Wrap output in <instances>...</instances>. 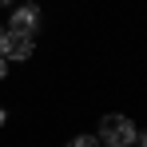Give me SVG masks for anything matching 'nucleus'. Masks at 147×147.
Returning <instances> with one entry per match:
<instances>
[{
    "label": "nucleus",
    "instance_id": "2",
    "mask_svg": "<svg viewBox=\"0 0 147 147\" xmlns=\"http://www.w3.org/2000/svg\"><path fill=\"white\" fill-rule=\"evenodd\" d=\"M36 28H40V8L36 4H20V8H12V20H8V36H24V40H32L36 36Z\"/></svg>",
    "mask_w": 147,
    "mask_h": 147
},
{
    "label": "nucleus",
    "instance_id": "5",
    "mask_svg": "<svg viewBox=\"0 0 147 147\" xmlns=\"http://www.w3.org/2000/svg\"><path fill=\"white\" fill-rule=\"evenodd\" d=\"M135 147H147V127H135Z\"/></svg>",
    "mask_w": 147,
    "mask_h": 147
},
{
    "label": "nucleus",
    "instance_id": "4",
    "mask_svg": "<svg viewBox=\"0 0 147 147\" xmlns=\"http://www.w3.org/2000/svg\"><path fill=\"white\" fill-rule=\"evenodd\" d=\"M64 147H99V139H96V135H72Z\"/></svg>",
    "mask_w": 147,
    "mask_h": 147
},
{
    "label": "nucleus",
    "instance_id": "3",
    "mask_svg": "<svg viewBox=\"0 0 147 147\" xmlns=\"http://www.w3.org/2000/svg\"><path fill=\"white\" fill-rule=\"evenodd\" d=\"M32 52H36V44H32V40H24V36H8V40H4V52H0V56H4L8 64H20V60H28Z\"/></svg>",
    "mask_w": 147,
    "mask_h": 147
},
{
    "label": "nucleus",
    "instance_id": "9",
    "mask_svg": "<svg viewBox=\"0 0 147 147\" xmlns=\"http://www.w3.org/2000/svg\"><path fill=\"white\" fill-rule=\"evenodd\" d=\"M131 147H135V143H131Z\"/></svg>",
    "mask_w": 147,
    "mask_h": 147
},
{
    "label": "nucleus",
    "instance_id": "8",
    "mask_svg": "<svg viewBox=\"0 0 147 147\" xmlns=\"http://www.w3.org/2000/svg\"><path fill=\"white\" fill-rule=\"evenodd\" d=\"M4 119H8V111H4V107H0V127H4Z\"/></svg>",
    "mask_w": 147,
    "mask_h": 147
},
{
    "label": "nucleus",
    "instance_id": "1",
    "mask_svg": "<svg viewBox=\"0 0 147 147\" xmlns=\"http://www.w3.org/2000/svg\"><path fill=\"white\" fill-rule=\"evenodd\" d=\"M96 139H99V147H131V143H135V123H131V115L107 111V115L99 119Z\"/></svg>",
    "mask_w": 147,
    "mask_h": 147
},
{
    "label": "nucleus",
    "instance_id": "7",
    "mask_svg": "<svg viewBox=\"0 0 147 147\" xmlns=\"http://www.w3.org/2000/svg\"><path fill=\"white\" fill-rule=\"evenodd\" d=\"M4 40H8V32H4V28H0V52H4Z\"/></svg>",
    "mask_w": 147,
    "mask_h": 147
},
{
    "label": "nucleus",
    "instance_id": "6",
    "mask_svg": "<svg viewBox=\"0 0 147 147\" xmlns=\"http://www.w3.org/2000/svg\"><path fill=\"white\" fill-rule=\"evenodd\" d=\"M4 76H8V60L0 56V80H4Z\"/></svg>",
    "mask_w": 147,
    "mask_h": 147
}]
</instances>
